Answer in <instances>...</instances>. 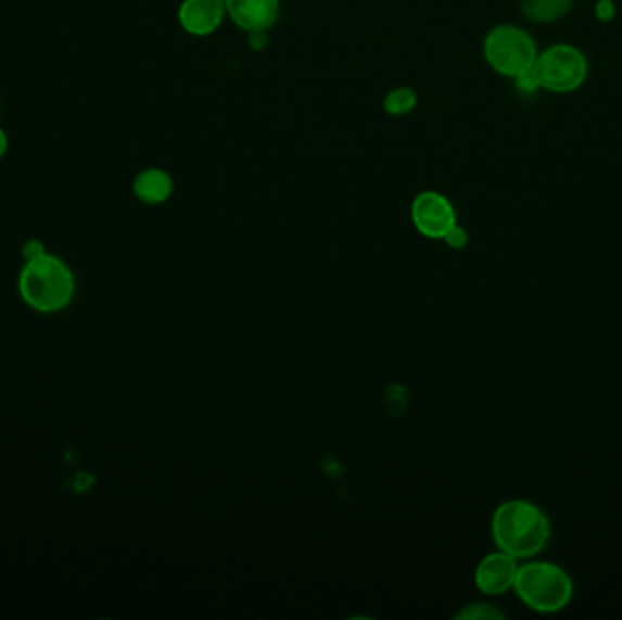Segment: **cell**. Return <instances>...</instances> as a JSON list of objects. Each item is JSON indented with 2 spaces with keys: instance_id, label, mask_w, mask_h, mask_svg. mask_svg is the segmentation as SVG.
Listing matches in <instances>:
<instances>
[{
  "instance_id": "1",
  "label": "cell",
  "mask_w": 622,
  "mask_h": 620,
  "mask_svg": "<svg viewBox=\"0 0 622 620\" xmlns=\"http://www.w3.org/2000/svg\"><path fill=\"white\" fill-rule=\"evenodd\" d=\"M492 536L497 548L517 560L532 559L546 548L551 536V526L537 504L511 498L495 509Z\"/></svg>"
},
{
  "instance_id": "2",
  "label": "cell",
  "mask_w": 622,
  "mask_h": 620,
  "mask_svg": "<svg viewBox=\"0 0 622 620\" xmlns=\"http://www.w3.org/2000/svg\"><path fill=\"white\" fill-rule=\"evenodd\" d=\"M18 291L35 312L56 314L74 301V271L55 255L42 253L24 264L18 277Z\"/></svg>"
},
{
  "instance_id": "3",
  "label": "cell",
  "mask_w": 622,
  "mask_h": 620,
  "mask_svg": "<svg viewBox=\"0 0 622 620\" xmlns=\"http://www.w3.org/2000/svg\"><path fill=\"white\" fill-rule=\"evenodd\" d=\"M513 590L517 597L537 613H557L573 598L572 577L564 568L548 560L519 566Z\"/></svg>"
},
{
  "instance_id": "4",
  "label": "cell",
  "mask_w": 622,
  "mask_h": 620,
  "mask_svg": "<svg viewBox=\"0 0 622 620\" xmlns=\"http://www.w3.org/2000/svg\"><path fill=\"white\" fill-rule=\"evenodd\" d=\"M484 59L500 75L519 79L535 66L537 46L524 29L503 24L486 35Z\"/></svg>"
},
{
  "instance_id": "5",
  "label": "cell",
  "mask_w": 622,
  "mask_h": 620,
  "mask_svg": "<svg viewBox=\"0 0 622 620\" xmlns=\"http://www.w3.org/2000/svg\"><path fill=\"white\" fill-rule=\"evenodd\" d=\"M532 73L537 86L544 90L570 93L584 85L588 62L577 48L556 45L537 55Z\"/></svg>"
},
{
  "instance_id": "6",
  "label": "cell",
  "mask_w": 622,
  "mask_h": 620,
  "mask_svg": "<svg viewBox=\"0 0 622 620\" xmlns=\"http://www.w3.org/2000/svg\"><path fill=\"white\" fill-rule=\"evenodd\" d=\"M411 220L421 236L439 241L457 224V213L443 193L422 191L411 202Z\"/></svg>"
},
{
  "instance_id": "7",
  "label": "cell",
  "mask_w": 622,
  "mask_h": 620,
  "mask_svg": "<svg viewBox=\"0 0 622 620\" xmlns=\"http://www.w3.org/2000/svg\"><path fill=\"white\" fill-rule=\"evenodd\" d=\"M226 15L237 28L252 35H261L274 28L281 0H225Z\"/></svg>"
},
{
  "instance_id": "8",
  "label": "cell",
  "mask_w": 622,
  "mask_h": 620,
  "mask_svg": "<svg viewBox=\"0 0 622 620\" xmlns=\"http://www.w3.org/2000/svg\"><path fill=\"white\" fill-rule=\"evenodd\" d=\"M519 562L516 557L506 554L503 549L482 557L475 568V586L479 592L490 597H497L513 590Z\"/></svg>"
},
{
  "instance_id": "9",
  "label": "cell",
  "mask_w": 622,
  "mask_h": 620,
  "mask_svg": "<svg viewBox=\"0 0 622 620\" xmlns=\"http://www.w3.org/2000/svg\"><path fill=\"white\" fill-rule=\"evenodd\" d=\"M225 17V0H182L179 8L180 28L193 37L215 34Z\"/></svg>"
},
{
  "instance_id": "10",
  "label": "cell",
  "mask_w": 622,
  "mask_h": 620,
  "mask_svg": "<svg viewBox=\"0 0 622 620\" xmlns=\"http://www.w3.org/2000/svg\"><path fill=\"white\" fill-rule=\"evenodd\" d=\"M174 193V180L164 169L148 168L134 180V195L148 206L168 201Z\"/></svg>"
},
{
  "instance_id": "11",
  "label": "cell",
  "mask_w": 622,
  "mask_h": 620,
  "mask_svg": "<svg viewBox=\"0 0 622 620\" xmlns=\"http://www.w3.org/2000/svg\"><path fill=\"white\" fill-rule=\"evenodd\" d=\"M573 0H521V10L533 23H556L572 10Z\"/></svg>"
},
{
  "instance_id": "12",
  "label": "cell",
  "mask_w": 622,
  "mask_h": 620,
  "mask_svg": "<svg viewBox=\"0 0 622 620\" xmlns=\"http://www.w3.org/2000/svg\"><path fill=\"white\" fill-rule=\"evenodd\" d=\"M415 106H417V93L411 88H406V86L390 91L384 97V101H382L384 112L388 115H393V117L408 115L409 112H414Z\"/></svg>"
},
{
  "instance_id": "13",
  "label": "cell",
  "mask_w": 622,
  "mask_h": 620,
  "mask_svg": "<svg viewBox=\"0 0 622 620\" xmlns=\"http://www.w3.org/2000/svg\"><path fill=\"white\" fill-rule=\"evenodd\" d=\"M455 619L459 620H503L505 613L499 608H495L494 604L475 603L468 604L465 608L460 609L459 613H455Z\"/></svg>"
},
{
  "instance_id": "14",
  "label": "cell",
  "mask_w": 622,
  "mask_h": 620,
  "mask_svg": "<svg viewBox=\"0 0 622 620\" xmlns=\"http://www.w3.org/2000/svg\"><path fill=\"white\" fill-rule=\"evenodd\" d=\"M449 248L454 250H462V248L468 246V241H470V236L462 226L455 224L454 228L449 229L448 233L444 236L443 239Z\"/></svg>"
},
{
  "instance_id": "15",
  "label": "cell",
  "mask_w": 622,
  "mask_h": 620,
  "mask_svg": "<svg viewBox=\"0 0 622 620\" xmlns=\"http://www.w3.org/2000/svg\"><path fill=\"white\" fill-rule=\"evenodd\" d=\"M23 253H24V258H26V261H31V258L39 257V255H42V253L46 252H45V246H42L40 242L29 241L26 242V244H24Z\"/></svg>"
},
{
  "instance_id": "16",
  "label": "cell",
  "mask_w": 622,
  "mask_h": 620,
  "mask_svg": "<svg viewBox=\"0 0 622 620\" xmlns=\"http://www.w3.org/2000/svg\"><path fill=\"white\" fill-rule=\"evenodd\" d=\"M8 151V135L4 129L0 128V157H4Z\"/></svg>"
}]
</instances>
